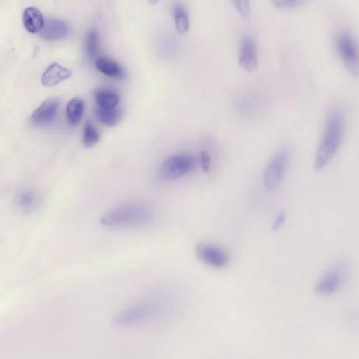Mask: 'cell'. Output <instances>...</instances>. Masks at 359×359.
<instances>
[{"instance_id":"obj_1","label":"cell","mask_w":359,"mask_h":359,"mask_svg":"<svg viewBox=\"0 0 359 359\" xmlns=\"http://www.w3.org/2000/svg\"><path fill=\"white\" fill-rule=\"evenodd\" d=\"M176 310V299L170 293L153 291L122 306L113 322L122 331L144 330L170 320Z\"/></svg>"},{"instance_id":"obj_2","label":"cell","mask_w":359,"mask_h":359,"mask_svg":"<svg viewBox=\"0 0 359 359\" xmlns=\"http://www.w3.org/2000/svg\"><path fill=\"white\" fill-rule=\"evenodd\" d=\"M345 130V114L339 107H334L327 116L324 132L316 151L314 159L316 172H322L334 159L343 143Z\"/></svg>"},{"instance_id":"obj_3","label":"cell","mask_w":359,"mask_h":359,"mask_svg":"<svg viewBox=\"0 0 359 359\" xmlns=\"http://www.w3.org/2000/svg\"><path fill=\"white\" fill-rule=\"evenodd\" d=\"M155 215V209L147 203H128L107 211L100 223L111 229L142 227L151 223Z\"/></svg>"},{"instance_id":"obj_4","label":"cell","mask_w":359,"mask_h":359,"mask_svg":"<svg viewBox=\"0 0 359 359\" xmlns=\"http://www.w3.org/2000/svg\"><path fill=\"white\" fill-rule=\"evenodd\" d=\"M334 48L344 67L352 76L359 75V43L355 36L348 29L335 33Z\"/></svg>"},{"instance_id":"obj_5","label":"cell","mask_w":359,"mask_h":359,"mask_svg":"<svg viewBox=\"0 0 359 359\" xmlns=\"http://www.w3.org/2000/svg\"><path fill=\"white\" fill-rule=\"evenodd\" d=\"M198 164V158L189 153L175 154L168 157L160 166L161 179L170 181L183 178L191 174Z\"/></svg>"},{"instance_id":"obj_6","label":"cell","mask_w":359,"mask_h":359,"mask_svg":"<svg viewBox=\"0 0 359 359\" xmlns=\"http://www.w3.org/2000/svg\"><path fill=\"white\" fill-rule=\"evenodd\" d=\"M290 164V153L288 149H280L270 160L264 170L263 181L266 189L269 191L278 189L286 176Z\"/></svg>"},{"instance_id":"obj_7","label":"cell","mask_w":359,"mask_h":359,"mask_svg":"<svg viewBox=\"0 0 359 359\" xmlns=\"http://www.w3.org/2000/svg\"><path fill=\"white\" fill-rule=\"evenodd\" d=\"M347 268L337 265L325 272L316 286V292L320 297H330L335 294L347 280Z\"/></svg>"},{"instance_id":"obj_8","label":"cell","mask_w":359,"mask_h":359,"mask_svg":"<svg viewBox=\"0 0 359 359\" xmlns=\"http://www.w3.org/2000/svg\"><path fill=\"white\" fill-rule=\"evenodd\" d=\"M196 257L205 265L223 269L230 263V255L223 247L211 243H201L196 248Z\"/></svg>"},{"instance_id":"obj_9","label":"cell","mask_w":359,"mask_h":359,"mask_svg":"<svg viewBox=\"0 0 359 359\" xmlns=\"http://www.w3.org/2000/svg\"><path fill=\"white\" fill-rule=\"evenodd\" d=\"M238 63L244 71L255 72L259 65L257 43L250 36L243 37L238 50Z\"/></svg>"},{"instance_id":"obj_10","label":"cell","mask_w":359,"mask_h":359,"mask_svg":"<svg viewBox=\"0 0 359 359\" xmlns=\"http://www.w3.org/2000/svg\"><path fill=\"white\" fill-rule=\"evenodd\" d=\"M59 100L56 98H48L44 100L31 116V122L34 126H48L54 121L59 111Z\"/></svg>"},{"instance_id":"obj_11","label":"cell","mask_w":359,"mask_h":359,"mask_svg":"<svg viewBox=\"0 0 359 359\" xmlns=\"http://www.w3.org/2000/svg\"><path fill=\"white\" fill-rule=\"evenodd\" d=\"M72 71L59 63L54 62L46 67L41 76V83L46 88L58 86L71 78Z\"/></svg>"},{"instance_id":"obj_12","label":"cell","mask_w":359,"mask_h":359,"mask_svg":"<svg viewBox=\"0 0 359 359\" xmlns=\"http://www.w3.org/2000/svg\"><path fill=\"white\" fill-rule=\"evenodd\" d=\"M69 34V27L67 23L57 19H50L44 23L40 37L48 41H56L67 37Z\"/></svg>"},{"instance_id":"obj_13","label":"cell","mask_w":359,"mask_h":359,"mask_svg":"<svg viewBox=\"0 0 359 359\" xmlns=\"http://www.w3.org/2000/svg\"><path fill=\"white\" fill-rule=\"evenodd\" d=\"M95 65H96V69L107 77L118 80L123 79L126 77L123 67L113 59L107 58V57H98L95 60Z\"/></svg>"},{"instance_id":"obj_14","label":"cell","mask_w":359,"mask_h":359,"mask_svg":"<svg viewBox=\"0 0 359 359\" xmlns=\"http://www.w3.org/2000/svg\"><path fill=\"white\" fill-rule=\"evenodd\" d=\"M23 25L29 33L36 34L41 32L44 27V18L42 13L38 8L29 6L23 12Z\"/></svg>"},{"instance_id":"obj_15","label":"cell","mask_w":359,"mask_h":359,"mask_svg":"<svg viewBox=\"0 0 359 359\" xmlns=\"http://www.w3.org/2000/svg\"><path fill=\"white\" fill-rule=\"evenodd\" d=\"M172 17L177 33L180 35H186L190 27L189 13L182 2H175L172 6Z\"/></svg>"},{"instance_id":"obj_16","label":"cell","mask_w":359,"mask_h":359,"mask_svg":"<svg viewBox=\"0 0 359 359\" xmlns=\"http://www.w3.org/2000/svg\"><path fill=\"white\" fill-rule=\"evenodd\" d=\"M95 101L97 109H115L120 104V97L117 93L111 90H98L95 93Z\"/></svg>"},{"instance_id":"obj_17","label":"cell","mask_w":359,"mask_h":359,"mask_svg":"<svg viewBox=\"0 0 359 359\" xmlns=\"http://www.w3.org/2000/svg\"><path fill=\"white\" fill-rule=\"evenodd\" d=\"M86 111V103L81 98H73L65 107L67 119L72 126H77L81 122Z\"/></svg>"},{"instance_id":"obj_18","label":"cell","mask_w":359,"mask_h":359,"mask_svg":"<svg viewBox=\"0 0 359 359\" xmlns=\"http://www.w3.org/2000/svg\"><path fill=\"white\" fill-rule=\"evenodd\" d=\"M122 111L120 109H96V117L101 123L104 126L113 128L117 126L122 119Z\"/></svg>"},{"instance_id":"obj_19","label":"cell","mask_w":359,"mask_h":359,"mask_svg":"<svg viewBox=\"0 0 359 359\" xmlns=\"http://www.w3.org/2000/svg\"><path fill=\"white\" fill-rule=\"evenodd\" d=\"M99 140H100V134H99L96 126L92 122H86V126H84L83 139H82L84 147H96L98 144Z\"/></svg>"},{"instance_id":"obj_20","label":"cell","mask_w":359,"mask_h":359,"mask_svg":"<svg viewBox=\"0 0 359 359\" xmlns=\"http://www.w3.org/2000/svg\"><path fill=\"white\" fill-rule=\"evenodd\" d=\"M99 37L98 33L95 29H90L86 35V50L88 56L90 59L98 58L99 50Z\"/></svg>"},{"instance_id":"obj_21","label":"cell","mask_w":359,"mask_h":359,"mask_svg":"<svg viewBox=\"0 0 359 359\" xmlns=\"http://www.w3.org/2000/svg\"><path fill=\"white\" fill-rule=\"evenodd\" d=\"M307 0H272V4L278 10H293L305 6Z\"/></svg>"},{"instance_id":"obj_22","label":"cell","mask_w":359,"mask_h":359,"mask_svg":"<svg viewBox=\"0 0 359 359\" xmlns=\"http://www.w3.org/2000/svg\"><path fill=\"white\" fill-rule=\"evenodd\" d=\"M238 14L244 19H248L251 14L250 0H231Z\"/></svg>"},{"instance_id":"obj_23","label":"cell","mask_w":359,"mask_h":359,"mask_svg":"<svg viewBox=\"0 0 359 359\" xmlns=\"http://www.w3.org/2000/svg\"><path fill=\"white\" fill-rule=\"evenodd\" d=\"M37 202V196H36L35 192L31 191V190H25L19 194L18 203L20 206L32 207Z\"/></svg>"},{"instance_id":"obj_24","label":"cell","mask_w":359,"mask_h":359,"mask_svg":"<svg viewBox=\"0 0 359 359\" xmlns=\"http://www.w3.org/2000/svg\"><path fill=\"white\" fill-rule=\"evenodd\" d=\"M198 164L202 166L204 172H209L211 168V156L209 155L208 151H203L198 156Z\"/></svg>"},{"instance_id":"obj_25","label":"cell","mask_w":359,"mask_h":359,"mask_svg":"<svg viewBox=\"0 0 359 359\" xmlns=\"http://www.w3.org/2000/svg\"><path fill=\"white\" fill-rule=\"evenodd\" d=\"M287 219V215L285 212H280L278 215H276V219H274L273 222V226H272V228H273V230H278L280 229V228L283 227V226L285 225V223H286Z\"/></svg>"},{"instance_id":"obj_26","label":"cell","mask_w":359,"mask_h":359,"mask_svg":"<svg viewBox=\"0 0 359 359\" xmlns=\"http://www.w3.org/2000/svg\"><path fill=\"white\" fill-rule=\"evenodd\" d=\"M149 4H157L159 2V0H149Z\"/></svg>"}]
</instances>
